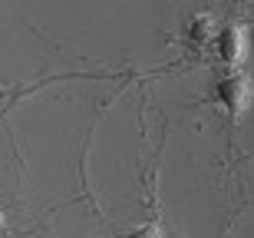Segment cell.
<instances>
[{"mask_svg":"<svg viewBox=\"0 0 254 238\" xmlns=\"http://www.w3.org/2000/svg\"><path fill=\"white\" fill-rule=\"evenodd\" d=\"M215 99L228 109V116H241L254 103V86L241 70H225L215 83Z\"/></svg>","mask_w":254,"mask_h":238,"instance_id":"1","label":"cell"},{"mask_svg":"<svg viewBox=\"0 0 254 238\" xmlns=\"http://www.w3.org/2000/svg\"><path fill=\"white\" fill-rule=\"evenodd\" d=\"M218 23L211 17H198L189 23V30H185V43H189V50L195 53V57H215V43H218Z\"/></svg>","mask_w":254,"mask_h":238,"instance_id":"3","label":"cell"},{"mask_svg":"<svg viewBox=\"0 0 254 238\" xmlns=\"http://www.w3.org/2000/svg\"><path fill=\"white\" fill-rule=\"evenodd\" d=\"M215 57L221 67L228 70H238L245 63L248 57V33L245 27H238V23H228V27L218 30V43H215Z\"/></svg>","mask_w":254,"mask_h":238,"instance_id":"2","label":"cell"},{"mask_svg":"<svg viewBox=\"0 0 254 238\" xmlns=\"http://www.w3.org/2000/svg\"><path fill=\"white\" fill-rule=\"evenodd\" d=\"M123 238H165V235H162V229L155 222H149V225H139L135 232H129V235H123Z\"/></svg>","mask_w":254,"mask_h":238,"instance_id":"4","label":"cell"},{"mask_svg":"<svg viewBox=\"0 0 254 238\" xmlns=\"http://www.w3.org/2000/svg\"><path fill=\"white\" fill-rule=\"evenodd\" d=\"M0 225H3V215H0Z\"/></svg>","mask_w":254,"mask_h":238,"instance_id":"5","label":"cell"}]
</instances>
